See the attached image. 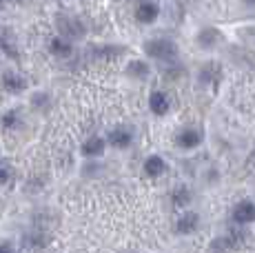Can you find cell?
<instances>
[{"mask_svg": "<svg viewBox=\"0 0 255 253\" xmlns=\"http://www.w3.org/2000/svg\"><path fill=\"white\" fill-rule=\"evenodd\" d=\"M131 140H133V135H131L129 129H114L109 133V142L114 144L116 149H127L131 144Z\"/></svg>", "mask_w": 255, "mask_h": 253, "instance_id": "obj_10", "label": "cell"}, {"mask_svg": "<svg viewBox=\"0 0 255 253\" xmlns=\"http://www.w3.org/2000/svg\"><path fill=\"white\" fill-rule=\"evenodd\" d=\"M189 198H191L189 189H186V187H180V189H175V191H173V196H171V200H173L175 207H184V204L189 202Z\"/></svg>", "mask_w": 255, "mask_h": 253, "instance_id": "obj_15", "label": "cell"}, {"mask_svg": "<svg viewBox=\"0 0 255 253\" xmlns=\"http://www.w3.org/2000/svg\"><path fill=\"white\" fill-rule=\"evenodd\" d=\"M58 22H60L58 29H60V33L65 36V40H73V38H80L82 33H85V27L78 20H73V18H60Z\"/></svg>", "mask_w": 255, "mask_h": 253, "instance_id": "obj_2", "label": "cell"}, {"mask_svg": "<svg viewBox=\"0 0 255 253\" xmlns=\"http://www.w3.org/2000/svg\"><path fill=\"white\" fill-rule=\"evenodd\" d=\"M158 13H160V7L155 2H142L138 11H135V18L140 22H144V25H149V22H153L158 18Z\"/></svg>", "mask_w": 255, "mask_h": 253, "instance_id": "obj_8", "label": "cell"}, {"mask_svg": "<svg viewBox=\"0 0 255 253\" xmlns=\"http://www.w3.org/2000/svg\"><path fill=\"white\" fill-rule=\"evenodd\" d=\"M144 51L149 58L153 60H162V62H173L178 58V45L169 38H158V40H149L144 45Z\"/></svg>", "mask_w": 255, "mask_h": 253, "instance_id": "obj_1", "label": "cell"}, {"mask_svg": "<svg viewBox=\"0 0 255 253\" xmlns=\"http://www.w3.org/2000/svg\"><path fill=\"white\" fill-rule=\"evenodd\" d=\"M122 51H125V49H122V47H120V49H118V47H105V49H98V51H96V58H105V60H114V58H118Z\"/></svg>", "mask_w": 255, "mask_h": 253, "instance_id": "obj_17", "label": "cell"}, {"mask_svg": "<svg viewBox=\"0 0 255 253\" xmlns=\"http://www.w3.org/2000/svg\"><path fill=\"white\" fill-rule=\"evenodd\" d=\"M0 2H2V0H0Z\"/></svg>", "mask_w": 255, "mask_h": 253, "instance_id": "obj_23", "label": "cell"}, {"mask_svg": "<svg viewBox=\"0 0 255 253\" xmlns=\"http://www.w3.org/2000/svg\"><path fill=\"white\" fill-rule=\"evenodd\" d=\"M105 151V140L102 138H89L85 144H82V153L87 158H96V155H102Z\"/></svg>", "mask_w": 255, "mask_h": 253, "instance_id": "obj_11", "label": "cell"}, {"mask_svg": "<svg viewBox=\"0 0 255 253\" xmlns=\"http://www.w3.org/2000/svg\"><path fill=\"white\" fill-rule=\"evenodd\" d=\"M213 76H220V69H218V65H204V69H202V74H200V78H202V82L207 85V82L213 80Z\"/></svg>", "mask_w": 255, "mask_h": 253, "instance_id": "obj_18", "label": "cell"}, {"mask_svg": "<svg viewBox=\"0 0 255 253\" xmlns=\"http://www.w3.org/2000/svg\"><path fill=\"white\" fill-rule=\"evenodd\" d=\"M4 125H7V126L16 125V114H9V116H7V118H4Z\"/></svg>", "mask_w": 255, "mask_h": 253, "instance_id": "obj_20", "label": "cell"}, {"mask_svg": "<svg viewBox=\"0 0 255 253\" xmlns=\"http://www.w3.org/2000/svg\"><path fill=\"white\" fill-rule=\"evenodd\" d=\"M233 220L238 222V225L255 222V204L253 202H240L238 207L233 209Z\"/></svg>", "mask_w": 255, "mask_h": 253, "instance_id": "obj_3", "label": "cell"}, {"mask_svg": "<svg viewBox=\"0 0 255 253\" xmlns=\"http://www.w3.org/2000/svg\"><path fill=\"white\" fill-rule=\"evenodd\" d=\"M169 107H171V102L166 98V94H162V91H153V94H151L149 109L153 111L155 116H164L166 111H169Z\"/></svg>", "mask_w": 255, "mask_h": 253, "instance_id": "obj_5", "label": "cell"}, {"mask_svg": "<svg viewBox=\"0 0 255 253\" xmlns=\"http://www.w3.org/2000/svg\"><path fill=\"white\" fill-rule=\"evenodd\" d=\"M220 40H222V36H220V31L215 27H204L198 33V45L202 49H213V47H218Z\"/></svg>", "mask_w": 255, "mask_h": 253, "instance_id": "obj_4", "label": "cell"}, {"mask_svg": "<svg viewBox=\"0 0 255 253\" xmlns=\"http://www.w3.org/2000/svg\"><path fill=\"white\" fill-rule=\"evenodd\" d=\"M198 222H200L198 213H195V211H186V213H182V216L178 218L175 229H178V233H191V231H195V229H198Z\"/></svg>", "mask_w": 255, "mask_h": 253, "instance_id": "obj_6", "label": "cell"}, {"mask_svg": "<svg viewBox=\"0 0 255 253\" xmlns=\"http://www.w3.org/2000/svg\"><path fill=\"white\" fill-rule=\"evenodd\" d=\"M49 49H51L53 56L67 58L71 53V45H69V40H65V38H53V40L49 42Z\"/></svg>", "mask_w": 255, "mask_h": 253, "instance_id": "obj_13", "label": "cell"}, {"mask_svg": "<svg viewBox=\"0 0 255 253\" xmlns=\"http://www.w3.org/2000/svg\"><path fill=\"white\" fill-rule=\"evenodd\" d=\"M2 87L7 91H11V94H18V91H22L24 87H27V82H24L20 76H16V74H4L2 76Z\"/></svg>", "mask_w": 255, "mask_h": 253, "instance_id": "obj_12", "label": "cell"}, {"mask_svg": "<svg viewBox=\"0 0 255 253\" xmlns=\"http://www.w3.org/2000/svg\"><path fill=\"white\" fill-rule=\"evenodd\" d=\"M9 180V171L7 169H0V184H4Z\"/></svg>", "mask_w": 255, "mask_h": 253, "instance_id": "obj_19", "label": "cell"}, {"mask_svg": "<svg viewBox=\"0 0 255 253\" xmlns=\"http://www.w3.org/2000/svg\"><path fill=\"white\" fill-rule=\"evenodd\" d=\"M129 74L131 76H138V78H146L149 76V65H146V62H131L129 65Z\"/></svg>", "mask_w": 255, "mask_h": 253, "instance_id": "obj_16", "label": "cell"}, {"mask_svg": "<svg viewBox=\"0 0 255 253\" xmlns=\"http://www.w3.org/2000/svg\"><path fill=\"white\" fill-rule=\"evenodd\" d=\"M244 2H247V4H255V0H244Z\"/></svg>", "mask_w": 255, "mask_h": 253, "instance_id": "obj_22", "label": "cell"}, {"mask_svg": "<svg viewBox=\"0 0 255 253\" xmlns=\"http://www.w3.org/2000/svg\"><path fill=\"white\" fill-rule=\"evenodd\" d=\"M0 49L7 53L9 58H18V49H16V45H13V38L9 36L4 29H0Z\"/></svg>", "mask_w": 255, "mask_h": 253, "instance_id": "obj_14", "label": "cell"}, {"mask_svg": "<svg viewBox=\"0 0 255 253\" xmlns=\"http://www.w3.org/2000/svg\"><path fill=\"white\" fill-rule=\"evenodd\" d=\"M200 142H202V133H200L198 129H184L182 133L178 135V144L182 149H195Z\"/></svg>", "mask_w": 255, "mask_h": 253, "instance_id": "obj_9", "label": "cell"}, {"mask_svg": "<svg viewBox=\"0 0 255 253\" xmlns=\"http://www.w3.org/2000/svg\"><path fill=\"white\" fill-rule=\"evenodd\" d=\"M164 171H166V162L160 155H149V158L144 160V173L149 178H158V176H162Z\"/></svg>", "mask_w": 255, "mask_h": 253, "instance_id": "obj_7", "label": "cell"}, {"mask_svg": "<svg viewBox=\"0 0 255 253\" xmlns=\"http://www.w3.org/2000/svg\"><path fill=\"white\" fill-rule=\"evenodd\" d=\"M0 253H13V251H11L9 245H0Z\"/></svg>", "mask_w": 255, "mask_h": 253, "instance_id": "obj_21", "label": "cell"}]
</instances>
